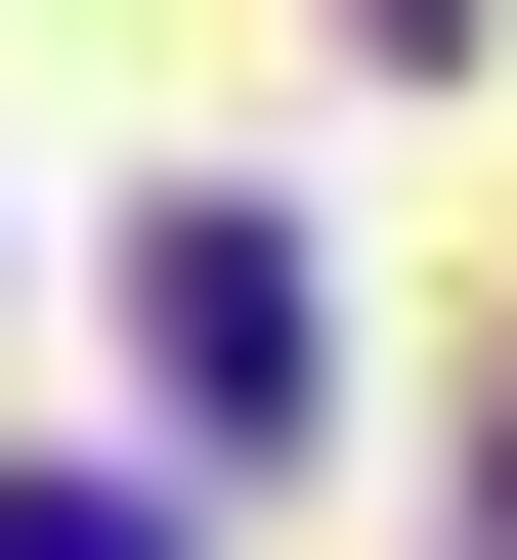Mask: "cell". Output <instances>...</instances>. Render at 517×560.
<instances>
[{"mask_svg":"<svg viewBox=\"0 0 517 560\" xmlns=\"http://www.w3.org/2000/svg\"><path fill=\"white\" fill-rule=\"evenodd\" d=\"M130 346H173V431H302V346H345V302H302V215H173Z\"/></svg>","mask_w":517,"mask_h":560,"instance_id":"cell-1","label":"cell"},{"mask_svg":"<svg viewBox=\"0 0 517 560\" xmlns=\"http://www.w3.org/2000/svg\"><path fill=\"white\" fill-rule=\"evenodd\" d=\"M0 560H173V517H130V475H0Z\"/></svg>","mask_w":517,"mask_h":560,"instance_id":"cell-2","label":"cell"},{"mask_svg":"<svg viewBox=\"0 0 517 560\" xmlns=\"http://www.w3.org/2000/svg\"><path fill=\"white\" fill-rule=\"evenodd\" d=\"M388 44H474V0H388Z\"/></svg>","mask_w":517,"mask_h":560,"instance_id":"cell-3","label":"cell"}]
</instances>
